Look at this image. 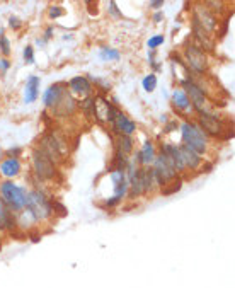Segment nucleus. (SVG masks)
<instances>
[{"label": "nucleus", "instance_id": "f257e3e1", "mask_svg": "<svg viewBox=\"0 0 235 288\" xmlns=\"http://www.w3.org/2000/svg\"><path fill=\"white\" fill-rule=\"evenodd\" d=\"M24 210L34 218L36 224H44V222L51 220V217H53L51 198L43 189H31V191H27Z\"/></svg>", "mask_w": 235, "mask_h": 288}, {"label": "nucleus", "instance_id": "f03ea898", "mask_svg": "<svg viewBox=\"0 0 235 288\" xmlns=\"http://www.w3.org/2000/svg\"><path fill=\"white\" fill-rule=\"evenodd\" d=\"M38 148L43 150L55 164H61L68 155V144L65 140V137L61 133H58L57 130H50L41 137Z\"/></svg>", "mask_w": 235, "mask_h": 288}, {"label": "nucleus", "instance_id": "7ed1b4c3", "mask_svg": "<svg viewBox=\"0 0 235 288\" xmlns=\"http://www.w3.org/2000/svg\"><path fill=\"white\" fill-rule=\"evenodd\" d=\"M27 189L20 185H16L12 181H2L0 183V200L5 205V208L12 215H17L19 211L24 210L26 205Z\"/></svg>", "mask_w": 235, "mask_h": 288}, {"label": "nucleus", "instance_id": "20e7f679", "mask_svg": "<svg viewBox=\"0 0 235 288\" xmlns=\"http://www.w3.org/2000/svg\"><path fill=\"white\" fill-rule=\"evenodd\" d=\"M181 138L182 144L188 145L191 150L198 155H205L208 152V137L206 133L195 123V121H182L181 123Z\"/></svg>", "mask_w": 235, "mask_h": 288}, {"label": "nucleus", "instance_id": "39448f33", "mask_svg": "<svg viewBox=\"0 0 235 288\" xmlns=\"http://www.w3.org/2000/svg\"><path fill=\"white\" fill-rule=\"evenodd\" d=\"M31 167H33V172L38 181H53L58 176V165L38 147L34 148L33 155H31Z\"/></svg>", "mask_w": 235, "mask_h": 288}, {"label": "nucleus", "instance_id": "423d86ee", "mask_svg": "<svg viewBox=\"0 0 235 288\" xmlns=\"http://www.w3.org/2000/svg\"><path fill=\"white\" fill-rule=\"evenodd\" d=\"M182 91L186 92L188 96L189 103H191L193 109L196 111L198 114L201 113H213V109L210 107L208 97H206V92L203 91V87L195 81V79H188V81L182 82Z\"/></svg>", "mask_w": 235, "mask_h": 288}, {"label": "nucleus", "instance_id": "0eeeda50", "mask_svg": "<svg viewBox=\"0 0 235 288\" xmlns=\"http://www.w3.org/2000/svg\"><path fill=\"white\" fill-rule=\"evenodd\" d=\"M184 63L188 67V70L191 74H198L203 75L208 72L210 62H208V55L198 46V44H188L184 50Z\"/></svg>", "mask_w": 235, "mask_h": 288}, {"label": "nucleus", "instance_id": "6e6552de", "mask_svg": "<svg viewBox=\"0 0 235 288\" xmlns=\"http://www.w3.org/2000/svg\"><path fill=\"white\" fill-rule=\"evenodd\" d=\"M150 167H152V172H154L155 181H157L160 189L164 188L165 185H169L171 181H174L176 178H179L174 165H172V162L169 161L164 154H157V157H155L154 164H152Z\"/></svg>", "mask_w": 235, "mask_h": 288}, {"label": "nucleus", "instance_id": "1a4fd4ad", "mask_svg": "<svg viewBox=\"0 0 235 288\" xmlns=\"http://www.w3.org/2000/svg\"><path fill=\"white\" fill-rule=\"evenodd\" d=\"M198 124L203 131L206 133V137H222L223 131H230L227 130V124L218 114L213 111V113H201L198 114Z\"/></svg>", "mask_w": 235, "mask_h": 288}, {"label": "nucleus", "instance_id": "9d476101", "mask_svg": "<svg viewBox=\"0 0 235 288\" xmlns=\"http://www.w3.org/2000/svg\"><path fill=\"white\" fill-rule=\"evenodd\" d=\"M193 26L199 27V29L205 31L206 34H212L213 31L216 29L218 22H216L215 14H213L208 7L198 3V5L193 9Z\"/></svg>", "mask_w": 235, "mask_h": 288}, {"label": "nucleus", "instance_id": "9b49d317", "mask_svg": "<svg viewBox=\"0 0 235 288\" xmlns=\"http://www.w3.org/2000/svg\"><path fill=\"white\" fill-rule=\"evenodd\" d=\"M116 113L118 109L115 107V104L109 103L108 97L101 94L94 97V121H98L99 124H113Z\"/></svg>", "mask_w": 235, "mask_h": 288}, {"label": "nucleus", "instance_id": "f8f14e48", "mask_svg": "<svg viewBox=\"0 0 235 288\" xmlns=\"http://www.w3.org/2000/svg\"><path fill=\"white\" fill-rule=\"evenodd\" d=\"M77 107H78V103L75 101V97L65 89L63 94L58 99V103L55 104V107L51 109V113H53L55 116L67 118V116H72V114L77 111Z\"/></svg>", "mask_w": 235, "mask_h": 288}, {"label": "nucleus", "instance_id": "ddd939ff", "mask_svg": "<svg viewBox=\"0 0 235 288\" xmlns=\"http://www.w3.org/2000/svg\"><path fill=\"white\" fill-rule=\"evenodd\" d=\"M160 154H164L165 157L172 162V165H174L177 176L182 174V172H186V165H184V162H182V155H181V150H179V145L169 144V142H162L160 144Z\"/></svg>", "mask_w": 235, "mask_h": 288}, {"label": "nucleus", "instance_id": "4468645a", "mask_svg": "<svg viewBox=\"0 0 235 288\" xmlns=\"http://www.w3.org/2000/svg\"><path fill=\"white\" fill-rule=\"evenodd\" d=\"M92 91H94V87H92V82L87 77L77 75V77L70 79V82H68V92L72 96L80 97V101L85 99V97H91Z\"/></svg>", "mask_w": 235, "mask_h": 288}, {"label": "nucleus", "instance_id": "2eb2a0df", "mask_svg": "<svg viewBox=\"0 0 235 288\" xmlns=\"http://www.w3.org/2000/svg\"><path fill=\"white\" fill-rule=\"evenodd\" d=\"M113 131L116 135H126V137H133L137 133V123L126 116L123 111L118 109L116 118L113 121Z\"/></svg>", "mask_w": 235, "mask_h": 288}, {"label": "nucleus", "instance_id": "dca6fc26", "mask_svg": "<svg viewBox=\"0 0 235 288\" xmlns=\"http://www.w3.org/2000/svg\"><path fill=\"white\" fill-rule=\"evenodd\" d=\"M155 157H157V150H155L154 142L145 140L143 145L140 147V150L137 152V159H135V162H137L140 167H150V165L154 164Z\"/></svg>", "mask_w": 235, "mask_h": 288}, {"label": "nucleus", "instance_id": "f3484780", "mask_svg": "<svg viewBox=\"0 0 235 288\" xmlns=\"http://www.w3.org/2000/svg\"><path fill=\"white\" fill-rule=\"evenodd\" d=\"M39 85L41 81L38 75H29L24 84V104H33L39 97Z\"/></svg>", "mask_w": 235, "mask_h": 288}, {"label": "nucleus", "instance_id": "a211bd4d", "mask_svg": "<svg viewBox=\"0 0 235 288\" xmlns=\"http://www.w3.org/2000/svg\"><path fill=\"white\" fill-rule=\"evenodd\" d=\"M179 150H181V155H182V162H184L186 169H189V171H198L199 167H201V155H198L195 150H191V148L188 147V145H179Z\"/></svg>", "mask_w": 235, "mask_h": 288}, {"label": "nucleus", "instance_id": "6ab92c4d", "mask_svg": "<svg viewBox=\"0 0 235 288\" xmlns=\"http://www.w3.org/2000/svg\"><path fill=\"white\" fill-rule=\"evenodd\" d=\"M65 89H67V85H65L63 82H57V84L50 85V87H48L46 91H44V94H43L44 106H46L48 109H53L55 104L58 103V99L61 97Z\"/></svg>", "mask_w": 235, "mask_h": 288}, {"label": "nucleus", "instance_id": "aec40b11", "mask_svg": "<svg viewBox=\"0 0 235 288\" xmlns=\"http://www.w3.org/2000/svg\"><path fill=\"white\" fill-rule=\"evenodd\" d=\"M20 169H22V165H20L19 159L7 157L0 162V174H2L7 181H12L14 178H17V176L20 174Z\"/></svg>", "mask_w": 235, "mask_h": 288}, {"label": "nucleus", "instance_id": "412c9836", "mask_svg": "<svg viewBox=\"0 0 235 288\" xmlns=\"http://www.w3.org/2000/svg\"><path fill=\"white\" fill-rule=\"evenodd\" d=\"M172 106H174V109H177L179 113H182V114H188L195 111L191 103H189L188 96H186V92L182 91L181 87L174 89V92H172Z\"/></svg>", "mask_w": 235, "mask_h": 288}, {"label": "nucleus", "instance_id": "4be33fe9", "mask_svg": "<svg viewBox=\"0 0 235 288\" xmlns=\"http://www.w3.org/2000/svg\"><path fill=\"white\" fill-rule=\"evenodd\" d=\"M140 181H141V189H143V194H152L155 193L158 188L157 181L154 178V172H152V167H140Z\"/></svg>", "mask_w": 235, "mask_h": 288}, {"label": "nucleus", "instance_id": "5701e85b", "mask_svg": "<svg viewBox=\"0 0 235 288\" xmlns=\"http://www.w3.org/2000/svg\"><path fill=\"white\" fill-rule=\"evenodd\" d=\"M14 228H16V215L10 213L0 200V232L14 230Z\"/></svg>", "mask_w": 235, "mask_h": 288}, {"label": "nucleus", "instance_id": "b1692460", "mask_svg": "<svg viewBox=\"0 0 235 288\" xmlns=\"http://www.w3.org/2000/svg\"><path fill=\"white\" fill-rule=\"evenodd\" d=\"M115 145H116V152H118V154H123V155H126V157H130L131 152H133V148H135L133 137H126V135H118Z\"/></svg>", "mask_w": 235, "mask_h": 288}, {"label": "nucleus", "instance_id": "393cba45", "mask_svg": "<svg viewBox=\"0 0 235 288\" xmlns=\"http://www.w3.org/2000/svg\"><path fill=\"white\" fill-rule=\"evenodd\" d=\"M78 107L82 109V113H84L85 118H89V120H94V97H85V99H82L80 103H78Z\"/></svg>", "mask_w": 235, "mask_h": 288}, {"label": "nucleus", "instance_id": "a878e982", "mask_svg": "<svg viewBox=\"0 0 235 288\" xmlns=\"http://www.w3.org/2000/svg\"><path fill=\"white\" fill-rule=\"evenodd\" d=\"M99 57H101V60H104V62H118L121 58V53H119V50H116V48L104 46L101 51H99Z\"/></svg>", "mask_w": 235, "mask_h": 288}, {"label": "nucleus", "instance_id": "bb28decb", "mask_svg": "<svg viewBox=\"0 0 235 288\" xmlns=\"http://www.w3.org/2000/svg\"><path fill=\"white\" fill-rule=\"evenodd\" d=\"M157 84H158V79L155 74L145 75L143 81H141V87H143L145 92H154L155 89H157Z\"/></svg>", "mask_w": 235, "mask_h": 288}, {"label": "nucleus", "instance_id": "cd10ccee", "mask_svg": "<svg viewBox=\"0 0 235 288\" xmlns=\"http://www.w3.org/2000/svg\"><path fill=\"white\" fill-rule=\"evenodd\" d=\"M181 188H182V178H176L174 181H171L169 185H165L160 191H162V194L169 196V194H174V193L181 191Z\"/></svg>", "mask_w": 235, "mask_h": 288}, {"label": "nucleus", "instance_id": "c85d7f7f", "mask_svg": "<svg viewBox=\"0 0 235 288\" xmlns=\"http://www.w3.org/2000/svg\"><path fill=\"white\" fill-rule=\"evenodd\" d=\"M164 43H165V36H164V34H154V36L148 38L147 48H148V51H155L157 48H160Z\"/></svg>", "mask_w": 235, "mask_h": 288}, {"label": "nucleus", "instance_id": "c756f323", "mask_svg": "<svg viewBox=\"0 0 235 288\" xmlns=\"http://www.w3.org/2000/svg\"><path fill=\"white\" fill-rule=\"evenodd\" d=\"M0 51H2V55L3 57H9L10 55V41H9V38L5 36V34H0Z\"/></svg>", "mask_w": 235, "mask_h": 288}, {"label": "nucleus", "instance_id": "7c9ffc66", "mask_svg": "<svg viewBox=\"0 0 235 288\" xmlns=\"http://www.w3.org/2000/svg\"><path fill=\"white\" fill-rule=\"evenodd\" d=\"M51 208H53V215L57 213V215H60V217H65V215L68 213V210L58 200H51Z\"/></svg>", "mask_w": 235, "mask_h": 288}, {"label": "nucleus", "instance_id": "2f4dec72", "mask_svg": "<svg viewBox=\"0 0 235 288\" xmlns=\"http://www.w3.org/2000/svg\"><path fill=\"white\" fill-rule=\"evenodd\" d=\"M22 57H24V62H26V63H29V65H33L34 62H36V58H34V48L31 46V44H27V46L24 48Z\"/></svg>", "mask_w": 235, "mask_h": 288}, {"label": "nucleus", "instance_id": "473e14b6", "mask_svg": "<svg viewBox=\"0 0 235 288\" xmlns=\"http://www.w3.org/2000/svg\"><path fill=\"white\" fill-rule=\"evenodd\" d=\"M91 81L94 82V84L98 85L102 92H109V89H111V84H109L108 81H104V79H101V77H91Z\"/></svg>", "mask_w": 235, "mask_h": 288}, {"label": "nucleus", "instance_id": "72a5a7b5", "mask_svg": "<svg viewBox=\"0 0 235 288\" xmlns=\"http://www.w3.org/2000/svg\"><path fill=\"white\" fill-rule=\"evenodd\" d=\"M9 26L12 27V29H20L22 27V21L19 19V17H16V16H10L9 17Z\"/></svg>", "mask_w": 235, "mask_h": 288}, {"label": "nucleus", "instance_id": "f704fd0d", "mask_svg": "<svg viewBox=\"0 0 235 288\" xmlns=\"http://www.w3.org/2000/svg\"><path fill=\"white\" fill-rule=\"evenodd\" d=\"M48 14H50L51 19H58V17L63 16V9H61V7H58V5H55V7H51Z\"/></svg>", "mask_w": 235, "mask_h": 288}, {"label": "nucleus", "instance_id": "c9c22d12", "mask_svg": "<svg viewBox=\"0 0 235 288\" xmlns=\"http://www.w3.org/2000/svg\"><path fill=\"white\" fill-rule=\"evenodd\" d=\"M20 152H22V148H20V147H12V148H9V150H7V157H9V159H19Z\"/></svg>", "mask_w": 235, "mask_h": 288}, {"label": "nucleus", "instance_id": "e433bc0d", "mask_svg": "<svg viewBox=\"0 0 235 288\" xmlns=\"http://www.w3.org/2000/svg\"><path fill=\"white\" fill-rule=\"evenodd\" d=\"M10 65H12V63H10L7 58H0V72H2V74H5V72L9 70Z\"/></svg>", "mask_w": 235, "mask_h": 288}, {"label": "nucleus", "instance_id": "4c0bfd02", "mask_svg": "<svg viewBox=\"0 0 235 288\" xmlns=\"http://www.w3.org/2000/svg\"><path fill=\"white\" fill-rule=\"evenodd\" d=\"M176 128H177V121L176 120L169 121V123L164 126V133H172V130H176Z\"/></svg>", "mask_w": 235, "mask_h": 288}, {"label": "nucleus", "instance_id": "58836bf2", "mask_svg": "<svg viewBox=\"0 0 235 288\" xmlns=\"http://www.w3.org/2000/svg\"><path fill=\"white\" fill-rule=\"evenodd\" d=\"M148 7H150V9H154V10H160L162 7H164V0H154V2H150L148 3Z\"/></svg>", "mask_w": 235, "mask_h": 288}, {"label": "nucleus", "instance_id": "ea45409f", "mask_svg": "<svg viewBox=\"0 0 235 288\" xmlns=\"http://www.w3.org/2000/svg\"><path fill=\"white\" fill-rule=\"evenodd\" d=\"M108 5H109V12H111L113 16H115V17H121V12H119V10H118L116 2H109Z\"/></svg>", "mask_w": 235, "mask_h": 288}, {"label": "nucleus", "instance_id": "a19ab883", "mask_svg": "<svg viewBox=\"0 0 235 288\" xmlns=\"http://www.w3.org/2000/svg\"><path fill=\"white\" fill-rule=\"evenodd\" d=\"M152 21H154L155 24H158L160 21H164V14H162L160 10H158V12H155L154 16H152Z\"/></svg>", "mask_w": 235, "mask_h": 288}, {"label": "nucleus", "instance_id": "79ce46f5", "mask_svg": "<svg viewBox=\"0 0 235 288\" xmlns=\"http://www.w3.org/2000/svg\"><path fill=\"white\" fill-rule=\"evenodd\" d=\"M51 34H53V27H46V31H44V36H43V41H44V43H46V41L50 40Z\"/></svg>", "mask_w": 235, "mask_h": 288}, {"label": "nucleus", "instance_id": "37998d69", "mask_svg": "<svg viewBox=\"0 0 235 288\" xmlns=\"http://www.w3.org/2000/svg\"><path fill=\"white\" fill-rule=\"evenodd\" d=\"M227 29H229V19L223 22V26H222V31H220V38H223L227 34Z\"/></svg>", "mask_w": 235, "mask_h": 288}, {"label": "nucleus", "instance_id": "c03bdc74", "mask_svg": "<svg viewBox=\"0 0 235 288\" xmlns=\"http://www.w3.org/2000/svg\"><path fill=\"white\" fill-rule=\"evenodd\" d=\"M212 169H213V164H205V165H203V167H201V171L210 172V171H212Z\"/></svg>", "mask_w": 235, "mask_h": 288}, {"label": "nucleus", "instance_id": "a18cd8bd", "mask_svg": "<svg viewBox=\"0 0 235 288\" xmlns=\"http://www.w3.org/2000/svg\"><path fill=\"white\" fill-rule=\"evenodd\" d=\"M2 154H3V150H2V147H0V162H2Z\"/></svg>", "mask_w": 235, "mask_h": 288}]
</instances>
